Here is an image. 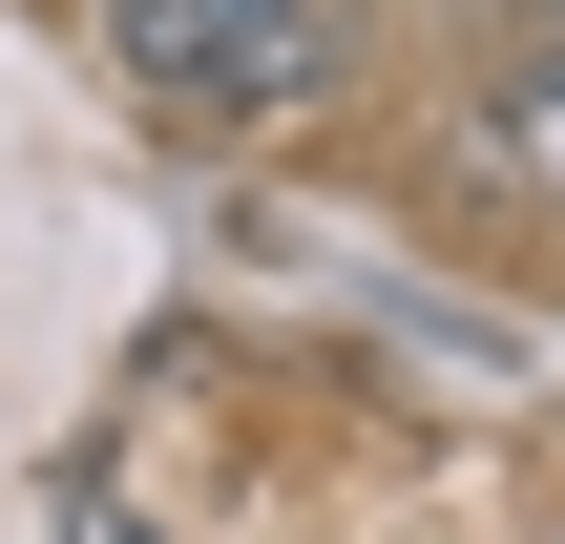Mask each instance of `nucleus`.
<instances>
[{"instance_id":"obj_1","label":"nucleus","mask_w":565,"mask_h":544,"mask_svg":"<svg viewBox=\"0 0 565 544\" xmlns=\"http://www.w3.org/2000/svg\"><path fill=\"white\" fill-rule=\"evenodd\" d=\"M356 42H377V0H105V63L168 126H294L356 84Z\"/></svg>"},{"instance_id":"obj_2","label":"nucleus","mask_w":565,"mask_h":544,"mask_svg":"<svg viewBox=\"0 0 565 544\" xmlns=\"http://www.w3.org/2000/svg\"><path fill=\"white\" fill-rule=\"evenodd\" d=\"M42 524H63V544H147V503H126L105 461H63V482H42Z\"/></svg>"},{"instance_id":"obj_3","label":"nucleus","mask_w":565,"mask_h":544,"mask_svg":"<svg viewBox=\"0 0 565 544\" xmlns=\"http://www.w3.org/2000/svg\"><path fill=\"white\" fill-rule=\"evenodd\" d=\"M524 21H565V0H524Z\"/></svg>"}]
</instances>
